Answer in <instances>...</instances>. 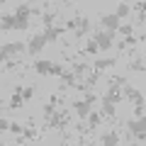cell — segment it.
Masks as SVG:
<instances>
[{"label": "cell", "mask_w": 146, "mask_h": 146, "mask_svg": "<svg viewBox=\"0 0 146 146\" xmlns=\"http://www.w3.org/2000/svg\"><path fill=\"white\" fill-rule=\"evenodd\" d=\"M44 44H46L44 32H42V34H34V36L29 39V44H27V54H29V56H39V51L44 49Z\"/></svg>", "instance_id": "obj_6"}, {"label": "cell", "mask_w": 146, "mask_h": 146, "mask_svg": "<svg viewBox=\"0 0 146 146\" xmlns=\"http://www.w3.org/2000/svg\"><path fill=\"white\" fill-rule=\"evenodd\" d=\"M7 127H10V122H7V119H5V117L0 115V131H5V129H7Z\"/></svg>", "instance_id": "obj_29"}, {"label": "cell", "mask_w": 146, "mask_h": 146, "mask_svg": "<svg viewBox=\"0 0 146 146\" xmlns=\"http://www.w3.org/2000/svg\"><path fill=\"white\" fill-rule=\"evenodd\" d=\"M115 32H119V34H124V36H129V34H134V27H131V25H119V27H117Z\"/></svg>", "instance_id": "obj_24"}, {"label": "cell", "mask_w": 146, "mask_h": 146, "mask_svg": "<svg viewBox=\"0 0 146 146\" xmlns=\"http://www.w3.org/2000/svg\"><path fill=\"white\" fill-rule=\"evenodd\" d=\"M102 115L107 117V119H117V110H115V105L102 102Z\"/></svg>", "instance_id": "obj_20"}, {"label": "cell", "mask_w": 146, "mask_h": 146, "mask_svg": "<svg viewBox=\"0 0 146 146\" xmlns=\"http://www.w3.org/2000/svg\"><path fill=\"white\" fill-rule=\"evenodd\" d=\"M119 141H122V139H119V134H117V131H107V134L100 139V144H105V146H117Z\"/></svg>", "instance_id": "obj_16"}, {"label": "cell", "mask_w": 146, "mask_h": 146, "mask_svg": "<svg viewBox=\"0 0 146 146\" xmlns=\"http://www.w3.org/2000/svg\"><path fill=\"white\" fill-rule=\"evenodd\" d=\"M68 122H71L68 112H66V110H58V107H56V110H54V115L46 119V127H51V129H63Z\"/></svg>", "instance_id": "obj_3"}, {"label": "cell", "mask_w": 146, "mask_h": 146, "mask_svg": "<svg viewBox=\"0 0 146 146\" xmlns=\"http://www.w3.org/2000/svg\"><path fill=\"white\" fill-rule=\"evenodd\" d=\"M73 73H76L78 78H83L85 73H88V63L85 61H73Z\"/></svg>", "instance_id": "obj_19"}, {"label": "cell", "mask_w": 146, "mask_h": 146, "mask_svg": "<svg viewBox=\"0 0 146 146\" xmlns=\"http://www.w3.org/2000/svg\"><path fill=\"white\" fill-rule=\"evenodd\" d=\"M51 61H44V58H36L34 61V71L39 73V76H51Z\"/></svg>", "instance_id": "obj_11"}, {"label": "cell", "mask_w": 146, "mask_h": 146, "mask_svg": "<svg viewBox=\"0 0 146 146\" xmlns=\"http://www.w3.org/2000/svg\"><path fill=\"white\" fill-rule=\"evenodd\" d=\"M115 3H122V0H115Z\"/></svg>", "instance_id": "obj_30"}, {"label": "cell", "mask_w": 146, "mask_h": 146, "mask_svg": "<svg viewBox=\"0 0 146 146\" xmlns=\"http://www.w3.org/2000/svg\"><path fill=\"white\" fill-rule=\"evenodd\" d=\"M56 17H58V12H56V10H49V12H44V15H42V22H44V27H51Z\"/></svg>", "instance_id": "obj_22"}, {"label": "cell", "mask_w": 146, "mask_h": 146, "mask_svg": "<svg viewBox=\"0 0 146 146\" xmlns=\"http://www.w3.org/2000/svg\"><path fill=\"white\" fill-rule=\"evenodd\" d=\"M115 63H117V58H98V61H95V66H93V71H95V73H102L105 68L115 66Z\"/></svg>", "instance_id": "obj_14"}, {"label": "cell", "mask_w": 146, "mask_h": 146, "mask_svg": "<svg viewBox=\"0 0 146 146\" xmlns=\"http://www.w3.org/2000/svg\"><path fill=\"white\" fill-rule=\"evenodd\" d=\"M22 102H25V100H22V88L17 85V88H15V95H12V100H10V110L22 107Z\"/></svg>", "instance_id": "obj_18"}, {"label": "cell", "mask_w": 146, "mask_h": 146, "mask_svg": "<svg viewBox=\"0 0 146 146\" xmlns=\"http://www.w3.org/2000/svg\"><path fill=\"white\" fill-rule=\"evenodd\" d=\"M115 36H117L115 29H107V32H95L93 39H95V44H98V49H112Z\"/></svg>", "instance_id": "obj_4"}, {"label": "cell", "mask_w": 146, "mask_h": 146, "mask_svg": "<svg viewBox=\"0 0 146 146\" xmlns=\"http://www.w3.org/2000/svg\"><path fill=\"white\" fill-rule=\"evenodd\" d=\"M29 15H39V10H32L27 3H22L20 7L15 10V29H27L29 27Z\"/></svg>", "instance_id": "obj_1"}, {"label": "cell", "mask_w": 146, "mask_h": 146, "mask_svg": "<svg viewBox=\"0 0 146 146\" xmlns=\"http://www.w3.org/2000/svg\"><path fill=\"white\" fill-rule=\"evenodd\" d=\"M7 129H10L12 134H17V136L22 134V127H20V124H10V127H7Z\"/></svg>", "instance_id": "obj_28"}, {"label": "cell", "mask_w": 146, "mask_h": 146, "mask_svg": "<svg viewBox=\"0 0 146 146\" xmlns=\"http://www.w3.org/2000/svg\"><path fill=\"white\" fill-rule=\"evenodd\" d=\"M122 100V85H117L115 80L110 83V90L105 93V98H102V102H110V105H117Z\"/></svg>", "instance_id": "obj_7"}, {"label": "cell", "mask_w": 146, "mask_h": 146, "mask_svg": "<svg viewBox=\"0 0 146 146\" xmlns=\"http://www.w3.org/2000/svg\"><path fill=\"white\" fill-rule=\"evenodd\" d=\"M134 117H144V102H136L134 105Z\"/></svg>", "instance_id": "obj_26"}, {"label": "cell", "mask_w": 146, "mask_h": 146, "mask_svg": "<svg viewBox=\"0 0 146 146\" xmlns=\"http://www.w3.org/2000/svg\"><path fill=\"white\" fill-rule=\"evenodd\" d=\"M0 29L3 32L15 29V15H0Z\"/></svg>", "instance_id": "obj_15"}, {"label": "cell", "mask_w": 146, "mask_h": 146, "mask_svg": "<svg viewBox=\"0 0 146 146\" xmlns=\"http://www.w3.org/2000/svg\"><path fill=\"white\" fill-rule=\"evenodd\" d=\"M0 49H3L7 56H20V54L25 51L27 46H25L22 42H7V44H0Z\"/></svg>", "instance_id": "obj_10"}, {"label": "cell", "mask_w": 146, "mask_h": 146, "mask_svg": "<svg viewBox=\"0 0 146 146\" xmlns=\"http://www.w3.org/2000/svg\"><path fill=\"white\" fill-rule=\"evenodd\" d=\"M22 139H36V129H34V127H27V129H22Z\"/></svg>", "instance_id": "obj_25"}, {"label": "cell", "mask_w": 146, "mask_h": 146, "mask_svg": "<svg viewBox=\"0 0 146 146\" xmlns=\"http://www.w3.org/2000/svg\"><path fill=\"white\" fill-rule=\"evenodd\" d=\"M127 127H129L131 136H136V141H144V136H146V119H144V117L129 119V122H127Z\"/></svg>", "instance_id": "obj_5"}, {"label": "cell", "mask_w": 146, "mask_h": 146, "mask_svg": "<svg viewBox=\"0 0 146 146\" xmlns=\"http://www.w3.org/2000/svg\"><path fill=\"white\" fill-rule=\"evenodd\" d=\"M122 98H127L129 102H144V95H141V90H136V88H131V85H122Z\"/></svg>", "instance_id": "obj_8"}, {"label": "cell", "mask_w": 146, "mask_h": 146, "mask_svg": "<svg viewBox=\"0 0 146 146\" xmlns=\"http://www.w3.org/2000/svg\"><path fill=\"white\" fill-rule=\"evenodd\" d=\"M129 68H131V71H139V73H144V58H141V56H131Z\"/></svg>", "instance_id": "obj_21"}, {"label": "cell", "mask_w": 146, "mask_h": 146, "mask_svg": "<svg viewBox=\"0 0 146 146\" xmlns=\"http://www.w3.org/2000/svg\"><path fill=\"white\" fill-rule=\"evenodd\" d=\"M95 100L98 98H95L93 93H88L83 100H76V102H73V110L78 112V119H85V117H88V112H90V107H93Z\"/></svg>", "instance_id": "obj_2"}, {"label": "cell", "mask_w": 146, "mask_h": 146, "mask_svg": "<svg viewBox=\"0 0 146 146\" xmlns=\"http://www.w3.org/2000/svg\"><path fill=\"white\" fill-rule=\"evenodd\" d=\"M63 32H66V27L51 25V27H46V29H44V36H46V42H58V39L63 36Z\"/></svg>", "instance_id": "obj_9"}, {"label": "cell", "mask_w": 146, "mask_h": 146, "mask_svg": "<svg viewBox=\"0 0 146 146\" xmlns=\"http://www.w3.org/2000/svg\"><path fill=\"white\" fill-rule=\"evenodd\" d=\"M100 22H102V27H107V29H117V27H119V17L117 15H102Z\"/></svg>", "instance_id": "obj_13"}, {"label": "cell", "mask_w": 146, "mask_h": 146, "mask_svg": "<svg viewBox=\"0 0 146 146\" xmlns=\"http://www.w3.org/2000/svg\"><path fill=\"white\" fill-rule=\"evenodd\" d=\"M32 95H34V88H22V100H25V102L32 98Z\"/></svg>", "instance_id": "obj_27"}, {"label": "cell", "mask_w": 146, "mask_h": 146, "mask_svg": "<svg viewBox=\"0 0 146 146\" xmlns=\"http://www.w3.org/2000/svg\"><path fill=\"white\" fill-rule=\"evenodd\" d=\"M102 122V112H88V134H93Z\"/></svg>", "instance_id": "obj_12"}, {"label": "cell", "mask_w": 146, "mask_h": 146, "mask_svg": "<svg viewBox=\"0 0 146 146\" xmlns=\"http://www.w3.org/2000/svg\"><path fill=\"white\" fill-rule=\"evenodd\" d=\"M117 17H119V20H124L127 15H129V5H127V3H119V5H117V12H115Z\"/></svg>", "instance_id": "obj_23"}, {"label": "cell", "mask_w": 146, "mask_h": 146, "mask_svg": "<svg viewBox=\"0 0 146 146\" xmlns=\"http://www.w3.org/2000/svg\"><path fill=\"white\" fill-rule=\"evenodd\" d=\"M76 78H78V76H76V73H73V71H63L61 76H58V80H61L63 85H71V88H73V85H76V83H78V80H76Z\"/></svg>", "instance_id": "obj_17"}]
</instances>
